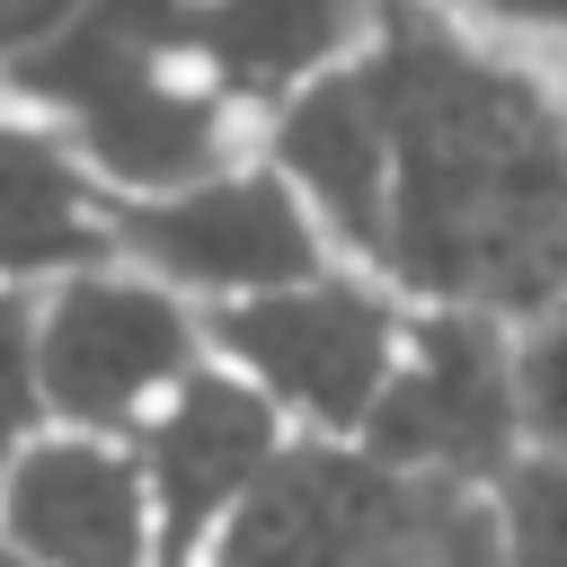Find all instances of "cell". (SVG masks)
I'll list each match as a JSON object with an SVG mask.
<instances>
[{
	"instance_id": "cell-1",
	"label": "cell",
	"mask_w": 567,
	"mask_h": 567,
	"mask_svg": "<svg viewBox=\"0 0 567 567\" xmlns=\"http://www.w3.org/2000/svg\"><path fill=\"white\" fill-rule=\"evenodd\" d=\"M381 106L372 275L408 301L540 319L567 301V80L549 53L443 9L390 0L363 44Z\"/></svg>"
},
{
	"instance_id": "cell-2",
	"label": "cell",
	"mask_w": 567,
	"mask_h": 567,
	"mask_svg": "<svg viewBox=\"0 0 567 567\" xmlns=\"http://www.w3.org/2000/svg\"><path fill=\"white\" fill-rule=\"evenodd\" d=\"M0 97L44 115L106 195H159L257 151V115L186 62L159 0H80Z\"/></svg>"
},
{
	"instance_id": "cell-3",
	"label": "cell",
	"mask_w": 567,
	"mask_h": 567,
	"mask_svg": "<svg viewBox=\"0 0 567 567\" xmlns=\"http://www.w3.org/2000/svg\"><path fill=\"white\" fill-rule=\"evenodd\" d=\"M204 319H213V354L292 434L363 443V425H372V408L390 390V363L408 346L416 301L390 275H372L354 257H328L319 275H292L275 292H248V301H221Z\"/></svg>"
},
{
	"instance_id": "cell-4",
	"label": "cell",
	"mask_w": 567,
	"mask_h": 567,
	"mask_svg": "<svg viewBox=\"0 0 567 567\" xmlns=\"http://www.w3.org/2000/svg\"><path fill=\"white\" fill-rule=\"evenodd\" d=\"M213 363V319L133 257H89L35 284V372L71 434H133L177 381Z\"/></svg>"
},
{
	"instance_id": "cell-5",
	"label": "cell",
	"mask_w": 567,
	"mask_h": 567,
	"mask_svg": "<svg viewBox=\"0 0 567 567\" xmlns=\"http://www.w3.org/2000/svg\"><path fill=\"white\" fill-rule=\"evenodd\" d=\"M532 443L523 425V328L461 301H416L390 390L363 425V452L434 478V487H496V470Z\"/></svg>"
},
{
	"instance_id": "cell-6",
	"label": "cell",
	"mask_w": 567,
	"mask_h": 567,
	"mask_svg": "<svg viewBox=\"0 0 567 567\" xmlns=\"http://www.w3.org/2000/svg\"><path fill=\"white\" fill-rule=\"evenodd\" d=\"M106 230H115V257L151 266L159 284H177L204 310L319 275L337 257V239L319 230V213L266 151H239L159 195H106Z\"/></svg>"
},
{
	"instance_id": "cell-7",
	"label": "cell",
	"mask_w": 567,
	"mask_h": 567,
	"mask_svg": "<svg viewBox=\"0 0 567 567\" xmlns=\"http://www.w3.org/2000/svg\"><path fill=\"white\" fill-rule=\"evenodd\" d=\"M124 443H133V470H142V496H151V549H159V567H204L213 532L239 514V496L266 478V461L292 443V425L213 354Z\"/></svg>"
},
{
	"instance_id": "cell-8",
	"label": "cell",
	"mask_w": 567,
	"mask_h": 567,
	"mask_svg": "<svg viewBox=\"0 0 567 567\" xmlns=\"http://www.w3.org/2000/svg\"><path fill=\"white\" fill-rule=\"evenodd\" d=\"M425 478L372 461L363 443L292 434L266 478L239 496V514L213 532L204 567H372L390 532L408 523Z\"/></svg>"
},
{
	"instance_id": "cell-9",
	"label": "cell",
	"mask_w": 567,
	"mask_h": 567,
	"mask_svg": "<svg viewBox=\"0 0 567 567\" xmlns=\"http://www.w3.org/2000/svg\"><path fill=\"white\" fill-rule=\"evenodd\" d=\"M0 558H18V567H159L133 443L44 425L0 478Z\"/></svg>"
},
{
	"instance_id": "cell-10",
	"label": "cell",
	"mask_w": 567,
	"mask_h": 567,
	"mask_svg": "<svg viewBox=\"0 0 567 567\" xmlns=\"http://www.w3.org/2000/svg\"><path fill=\"white\" fill-rule=\"evenodd\" d=\"M159 9H168V35L186 44V62L266 124L292 89L346 71L381 35L390 0H159Z\"/></svg>"
},
{
	"instance_id": "cell-11",
	"label": "cell",
	"mask_w": 567,
	"mask_h": 567,
	"mask_svg": "<svg viewBox=\"0 0 567 567\" xmlns=\"http://www.w3.org/2000/svg\"><path fill=\"white\" fill-rule=\"evenodd\" d=\"M106 248V186L44 115L0 97V284H53Z\"/></svg>"
},
{
	"instance_id": "cell-12",
	"label": "cell",
	"mask_w": 567,
	"mask_h": 567,
	"mask_svg": "<svg viewBox=\"0 0 567 567\" xmlns=\"http://www.w3.org/2000/svg\"><path fill=\"white\" fill-rule=\"evenodd\" d=\"M487 523L496 567H567V443H523L487 487Z\"/></svg>"
},
{
	"instance_id": "cell-13",
	"label": "cell",
	"mask_w": 567,
	"mask_h": 567,
	"mask_svg": "<svg viewBox=\"0 0 567 567\" xmlns=\"http://www.w3.org/2000/svg\"><path fill=\"white\" fill-rule=\"evenodd\" d=\"M372 567H496V523H487V487H416L408 523L390 532V549Z\"/></svg>"
},
{
	"instance_id": "cell-14",
	"label": "cell",
	"mask_w": 567,
	"mask_h": 567,
	"mask_svg": "<svg viewBox=\"0 0 567 567\" xmlns=\"http://www.w3.org/2000/svg\"><path fill=\"white\" fill-rule=\"evenodd\" d=\"M44 425H53V408H44V372H35V284H0V478Z\"/></svg>"
},
{
	"instance_id": "cell-15",
	"label": "cell",
	"mask_w": 567,
	"mask_h": 567,
	"mask_svg": "<svg viewBox=\"0 0 567 567\" xmlns=\"http://www.w3.org/2000/svg\"><path fill=\"white\" fill-rule=\"evenodd\" d=\"M523 425L532 443H567V301L523 319Z\"/></svg>"
},
{
	"instance_id": "cell-16",
	"label": "cell",
	"mask_w": 567,
	"mask_h": 567,
	"mask_svg": "<svg viewBox=\"0 0 567 567\" xmlns=\"http://www.w3.org/2000/svg\"><path fill=\"white\" fill-rule=\"evenodd\" d=\"M443 9L496 27V35L532 44V53H567V0H443Z\"/></svg>"
},
{
	"instance_id": "cell-17",
	"label": "cell",
	"mask_w": 567,
	"mask_h": 567,
	"mask_svg": "<svg viewBox=\"0 0 567 567\" xmlns=\"http://www.w3.org/2000/svg\"><path fill=\"white\" fill-rule=\"evenodd\" d=\"M71 9H80V0H0V80H9V71L71 18Z\"/></svg>"
},
{
	"instance_id": "cell-18",
	"label": "cell",
	"mask_w": 567,
	"mask_h": 567,
	"mask_svg": "<svg viewBox=\"0 0 567 567\" xmlns=\"http://www.w3.org/2000/svg\"><path fill=\"white\" fill-rule=\"evenodd\" d=\"M0 567H18V558H0Z\"/></svg>"
}]
</instances>
